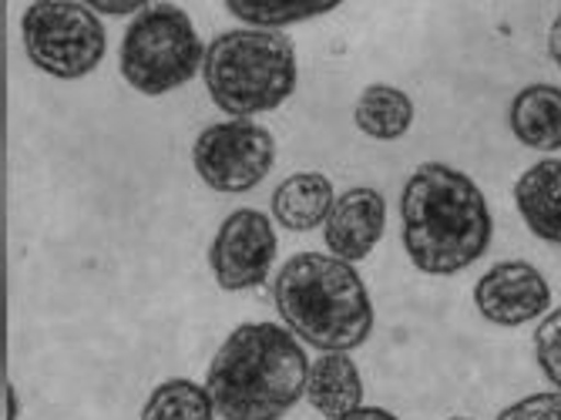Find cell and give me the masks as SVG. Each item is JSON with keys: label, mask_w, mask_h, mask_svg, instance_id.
Masks as SVG:
<instances>
[{"label": "cell", "mask_w": 561, "mask_h": 420, "mask_svg": "<svg viewBox=\"0 0 561 420\" xmlns=\"http://www.w3.org/2000/svg\"><path fill=\"white\" fill-rule=\"evenodd\" d=\"M403 249L427 276H454L491 249L494 219L484 192L444 162L411 172L400 195Z\"/></svg>", "instance_id": "6da1fadb"}, {"label": "cell", "mask_w": 561, "mask_h": 420, "mask_svg": "<svg viewBox=\"0 0 561 420\" xmlns=\"http://www.w3.org/2000/svg\"><path fill=\"white\" fill-rule=\"evenodd\" d=\"M302 343L276 323H242L216 350L206 387L222 420H283L310 381Z\"/></svg>", "instance_id": "7a4b0ae2"}, {"label": "cell", "mask_w": 561, "mask_h": 420, "mask_svg": "<svg viewBox=\"0 0 561 420\" xmlns=\"http://www.w3.org/2000/svg\"><path fill=\"white\" fill-rule=\"evenodd\" d=\"M273 303L286 330L320 353H350L374 330V303L360 273L327 252L286 259L273 280Z\"/></svg>", "instance_id": "3957f363"}, {"label": "cell", "mask_w": 561, "mask_h": 420, "mask_svg": "<svg viewBox=\"0 0 561 420\" xmlns=\"http://www.w3.org/2000/svg\"><path fill=\"white\" fill-rule=\"evenodd\" d=\"M202 81L232 122L276 112L296 91V47L279 31L232 27L206 47Z\"/></svg>", "instance_id": "277c9868"}, {"label": "cell", "mask_w": 561, "mask_h": 420, "mask_svg": "<svg viewBox=\"0 0 561 420\" xmlns=\"http://www.w3.org/2000/svg\"><path fill=\"white\" fill-rule=\"evenodd\" d=\"M202 65L206 47L179 4H148L122 37V75L148 98H159L188 84Z\"/></svg>", "instance_id": "5b68a950"}, {"label": "cell", "mask_w": 561, "mask_h": 420, "mask_svg": "<svg viewBox=\"0 0 561 420\" xmlns=\"http://www.w3.org/2000/svg\"><path fill=\"white\" fill-rule=\"evenodd\" d=\"M24 50L37 71L75 81L91 75L105 58V27L91 4L78 0H37L21 18Z\"/></svg>", "instance_id": "8992f818"}, {"label": "cell", "mask_w": 561, "mask_h": 420, "mask_svg": "<svg viewBox=\"0 0 561 420\" xmlns=\"http://www.w3.org/2000/svg\"><path fill=\"white\" fill-rule=\"evenodd\" d=\"M276 162L273 132L256 122L209 125L192 145V166L198 179L216 192L256 189Z\"/></svg>", "instance_id": "52a82bcc"}, {"label": "cell", "mask_w": 561, "mask_h": 420, "mask_svg": "<svg viewBox=\"0 0 561 420\" xmlns=\"http://www.w3.org/2000/svg\"><path fill=\"white\" fill-rule=\"evenodd\" d=\"M279 252L276 226L260 208H236L232 216L222 219L213 249L209 266L226 293L256 290L270 280V270Z\"/></svg>", "instance_id": "ba28073f"}, {"label": "cell", "mask_w": 561, "mask_h": 420, "mask_svg": "<svg viewBox=\"0 0 561 420\" xmlns=\"http://www.w3.org/2000/svg\"><path fill=\"white\" fill-rule=\"evenodd\" d=\"M474 306L494 327H525L548 317L551 286L545 273L525 259H507L491 266L474 286Z\"/></svg>", "instance_id": "9c48e42d"}, {"label": "cell", "mask_w": 561, "mask_h": 420, "mask_svg": "<svg viewBox=\"0 0 561 420\" xmlns=\"http://www.w3.org/2000/svg\"><path fill=\"white\" fill-rule=\"evenodd\" d=\"M387 229V202L377 189L356 185L336 195L333 213L323 226V242L330 256L343 262H364Z\"/></svg>", "instance_id": "30bf717a"}, {"label": "cell", "mask_w": 561, "mask_h": 420, "mask_svg": "<svg viewBox=\"0 0 561 420\" xmlns=\"http://www.w3.org/2000/svg\"><path fill=\"white\" fill-rule=\"evenodd\" d=\"M515 205L541 242L561 246V159H541L515 182Z\"/></svg>", "instance_id": "8fae6325"}, {"label": "cell", "mask_w": 561, "mask_h": 420, "mask_svg": "<svg viewBox=\"0 0 561 420\" xmlns=\"http://www.w3.org/2000/svg\"><path fill=\"white\" fill-rule=\"evenodd\" d=\"M306 400L327 420H343L346 413L364 407V377L350 353H320L310 363Z\"/></svg>", "instance_id": "7c38bea8"}, {"label": "cell", "mask_w": 561, "mask_h": 420, "mask_svg": "<svg viewBox=\"0 0 561 420\" xmlns=\"http://www.w3.org/2000/svg\"><path fill=\"white\" fill-rule=\"evenodd\" d=\"M336 205L333 182L323 172H296L273 192V219L289 232H310L327 226Z\"/></svg>", "instance_id": "4fadbf2b"}, {"label": "cell", "mask_w": 561, "mask_h": 420, "mask_svg": "<svg viewBox=\"0 0 561 420\" xmlns=\"http://www.w3.org/2000/svg\"><path fill=\"white\" fill-rule=\"evenodd\" d=\"M512 135L531 151L561 148V88L558 84H528L515 94L507 109Z\"/></svg>", "instance_id": "5bb4252c"}, {"label": "cell", "mask_w": 561, "mask_h": 420, "mask_svg": "<svg viewBox=\"0 0 561 420\" xmlns=\"http://www.w3.org/2000/svg\"><path fill=\"white\" fill-rule=\"evenodd\" d=\"M353 122L364 135H370L377 141H393L411 132L414 101L393 84H370L360 91V98H356Z\"/></svg>", "instance_id": "9a60e30c"}, {"label": "cell", "mask_w": 561, "mask_h": 420, "mask_svg": "<svg viewBox=\"0 0 561 420\" xmlns=\"http://www.w3.org/2000/svg\"><path fill=\"white\" fill-rule=\"evenodd\" d=\"M141 420H216V404L206 384L172 377L159 384L141 404Z\"/></svg>", "instance_id": "2e32d148"}, {"label": "cell", "mask_w": 561, "mask_h": 420, "mask_svg": "<svg viewBox=\"0 0 561 420\" xmlns=\"http://www.w3.org/2000/svg\"><path fill=\"white\" fill-rule=\"evenodd\" d=\"M336 0H229L226 11L239 18L245 27L279 31L286 24H299L310 18H323L336 11Z\"/></svg>", "instance_id": "e0dca14e"}, {"label": "cell", "mask_w": 561, "mask_h": 420, "mask_svg": "<svg viewBox=\"0 0 561 420\" xmlns=\"http://www.w3.org/2000/svg\"><path fill=\"white\" fill-rule=\"evenodd\" d=\"M535 360L551 387L561 394V306L551 309L535 330Z\"/></svg>", "instance_id": "ac0fdd59"}, {"label": "cell", "mask_w": 561, "mask_h": 420, "mask_svg": "<svg viewBox=\"0 0 561 420\" xmlns=\"http://www.w3.org/2000/svg\"><path fill=\"white\" fill-rule=\"evenodd\" d=\"M497 420H561V394L541 390V394L522 397L518 404L504 407Z\"/></svg>", "instance_id": "d6986e66"}, {"label": "cell", "mask_w": 561, "mask_h": 420, "mask_svg": "<svg viewBox=\"0 0 561 420\" xmlns=\"http://www.w3.org/2000/svg\"><path fill=\"white\" fill-rule=\"evenodd\" d=\"M148 4H141V0H128V4H108V0H94L91 4V11H101V14H115V18H122V14H131V11H145Z\"/></svg>", "instance_id": "ffe728a7"}, {"label": "cell", "mask_w": 561, "mask_h": 420, "mask_svg": "<svg viewBox=\"0 0 561 420\" xmlns=\"http://www.w3.org/2000/svg\"><path fill=\"white\" fill-rule=\"evenodd\" d=\"M343 420H397V413H390V410H383V407H360V410H353V413H346Z\"/></svg>", "instance_id": "44dd1931"}, {"label": "cell", "mask_w": 561, "mask_h": 420, "mask_svg": "<svg viewBox=\"0 0 561 420\" xmlns=\"http://www.w3.org/2000/svg\"><path fill=\"white\" fill-rule=\"evenodd\" d=\"M548 55L561 68V14L551 21V31H548Z\"/></svg>", "instance_id": "7402d4cb"}, {"label": "cell", "mask_w": 561, "mask_h": 420, "mask_svg": "<svg viewBox=\"0 0 561 420\" xmlns=\"http://www.w3.org/2000/svg\"><path fill=\"white\" fill-rule=\"evenodd\" d=\"M4 420H18V413H21V400H18V387L14 384H8L4 387Z\"/></svg>", "instance_id": "603a6c76"}, {"label": "cell", "mask_w": 561, "mask_h": 420, "mask_svg": "<svg viewBox=\"0 0 561 420\" xmlns=\"http://www.w3.org/2000/svg\"><path fill=\"white\" fill-rule=\"evenodd\" d=\"M450 420H474V417H450Z\"/></svg>", "instance_id": "cb8c5ba5"}]
</instances>
